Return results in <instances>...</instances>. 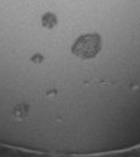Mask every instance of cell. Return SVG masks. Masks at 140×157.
<instances>
[{"label": "cell", "instance_id": "cell-3", "mask_svg": "<svg viewBox=\"0 0 140 157\" xmlns=\"http://www.w3.org/2000/svg\"><path fill=\"white\" fill-rule=\"evenodd\" d=\"M25 114H27V107H25V106H19V107L14 110V115H16V117H20V118L25 115Z\"/></svg>", "mask_w": 140, "mask_h": 157}, {"label": "cell", "instance_id": "cell-1", "mask_svg": "<svg viewBox=\"0 0 140 157\" xmlns=\"http://www.w3.org/2000/svg\"><path fill=\"white\" fill-rule=\"evenodd\" d=\"M100 50H101V37L100 34L95 33L80 36L72 47V53L80 59H92L100 53Z\"/></svg>", "mask_w": 140, "mask_h": 157}, {"label": "cell", "instance_id": "cell-2", "mask_svg": "<svg viewBox=\"0 0 140 157\" xmlns=\"http://www.w3.org/2000/svg\"><path fill=\"white\" fill-rule=\"evenodd\" d=\"M41 22H42V27H44V28H53V27L56 25L58 19H56V16H55L53 13H45V14L42 16Z\"/></svg>", "mask_w": 140, "mask_h": 157}, {"label": "cell", "instance_id": "cell-4", "mask_svg": "<svg viewBox=\"0 0 140 157\" xmlns=\"http://www.w3.org/2000/svg\"><path fill=\"white\" fill-rule=\"evenodd\" d=\"M33 61H34V62H41V61H42V56H34Z\"/></svg>", "mask_w": 140, "mask_h": 157}]
</instances>
